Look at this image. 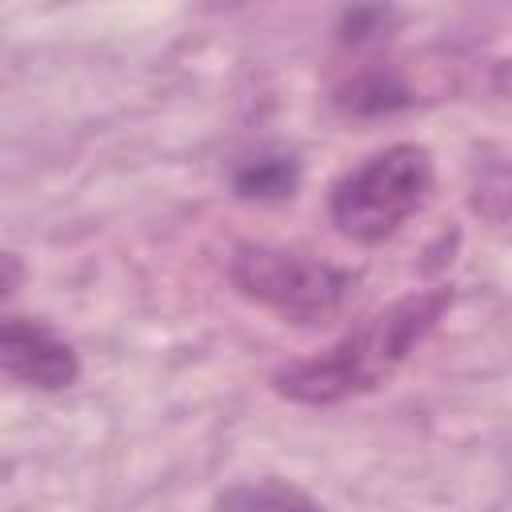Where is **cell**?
Segmentation results:
<instances>
[{
  "mask_svg": "<svg viewBox=\"0 0 512 512\" xmlns=\"http://www.w3.org/2000/svg\"><path fill=\"white\" fill-rule=\"evenodd\" d=\"M448 308H452V288L444 284L408 292L384 304L380 312H372L368 320H360L324 352L276 368L272 388L284 400L308 404V408H328V404L376 392L436 332Z\"/></svg>",
  "mask_w": 512,
  "mask_h": 512,
  "instance_id": "cell-1",
  "label": "cell"
},
{
  "mask_svg": "<svg viewBox=\"0 0 512 512\" xmlns=\"http://www.w3.org/2000/svg\"><path fill=\"white\" fill-rule=\"evenodd\" d=\"M436 164L424 144H388L348 168L328 192L332 224L360 244L396 236L432 200Z\"/></svg>",
  "mask_w": 512,
  "mask_h": 512,
  "instance_id": "cell-2",
  "label": "cell"
},
{
  "mask_svg": "<svg viewBox=\"0 0 512 512\" xmlns=\"http://www.w3.org/2000/svg\"><path fill=\"white\" fill-rule=\"evenodd\" d=\"M228 280L244 300L288 324L332 320L356 284L352 272L284 244H236L228 256Z\"/></svg>",
  "mask_w": 512,
  "mask_h": 512,
  "instance_id": "cell-3",
  "label": "cell"
},
{
  "mask_svg": "<svg viewBox=\"0 0 512 512\" xmlns=\"http://www.w3.org/2000/svg\"><path fill=\"white\" fill-rule=\"evenodd\" d=\"M0 368L12 384L60 392L80 380L76 348L36 316H4L0 324Z\"/></svg>",
  "mask_w": 512,
  "mask_h": 512,
  "instance_id": "cell-4",
  "label": "cell"
},
{
  "mask_svg": "<svg viewBox=\"0 0 512 512\" xmlns=\"http://www.w3.org/2000/svg\"><path fill=\"white\" fill-rule=\"evenodd\" d=\"M416 96H412V84L404 80V72L396 64H368L360 68L336 96V104L348 112V116H388L396 108H408Z\"/></svg>",
  "mask_w": 512,
  "mask_h": 512,
  "instance_id": "cell-5",
  "label": "cell"
},
{
  "mask_svg": "<svg viewBox=\"0 0 512 512\" xmlns=\"http://www.w3.org/2000/svg\"><path fill=\"white\" fill-rule=\"evenodd\" d=\"M216 512H332L288 480H244L216 496Z\"/></svg>",
  "mask_w": 512,
  "mask_h": 512,
  "instance_id": "cell-6",
  "label": "cell"
},
{
  "mask_svg": "<svg viewBox=\"0 0 512 512\" xmlns=\"http://www.w3.org/2000/svg\"><path fill=\"white\" fill-rule=\"evenodd\" d=\"M296 184H300V164L296 156L284 152L252 156L232 172V188L240 200H284L296 192Z\"/></svg>",
  "mask_w": 512,
  "mask_h": 512,
  "instance_id": "cell-7",
  "label": "cell"
},
{
  "mask_svg": "<svg viewBox=\"0 0 512 512\" xmlns=\"http://www.w3.org/2000/svg\"><path fill=\"white\" fill-rule=\"evenodd\" d=\"M472 212L488 224H512V160L492 164L472 184Z\"/></svg>",
  "mask_w": 512,
  "mask_h": 512,
  "instance_id": "cell-8",
  "label": "cell"
},
{
  "mask_svg": "<svg viewBox=\"0 0 512 512\" xmlns=\"http://www.w3.org/2000/svg\"><path fill=\"white\" fill-rule=\"evenodd\" d=\"M388 20H392L388 8H356V12H344L340 36L348 44H368V40H380V32H384Z\"/></svg>",
  "mask_w": 512,
  "mask_h": 512,
  "instance_id": "cell-9",
  "label": "cell"
},
{
  "mask_svg": "<svg viewBox=\"0 0 512 512\" xmlns=\"http://www.w3.org/2000/svg\"><path fill=\"white\" fill-rule=\"evenodd\" d=\"M16 276H20V268H16V256L8 252V256H4V292H8V296L16 292Z\"/></svg>",
  "mask_w": 512,
  "mask_h": 512,
  "instance_id": "cell-10",
  "label": "cell"
}]
</instances>
